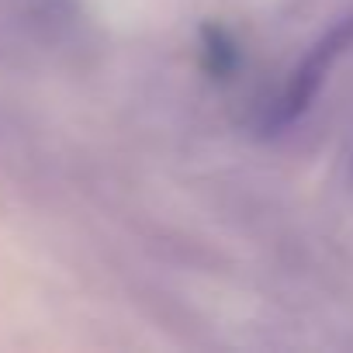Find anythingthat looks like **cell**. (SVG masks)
I'll list each match as a JSON object with an SVG mask.
<instances>
[{
	"instance_id": "1",
	"label": "cell",
	"mask_w": 353,
	"mask_h": 353,
	"mask_svg": "<svg viewBox=\"0 0 353 353\" xmlns=\"http://www.w3.org/2000/svg\"><path fill=\"white\" fill-rule=\"evenodd\" d=\"M353 39V21H346L343 28H336L308 59H305V66L294 73V80L288 83V90H284V97H281V104H277V114H274V121L277 125H288V121H294L305 108H308V101L315 97V90H319V83H322V77H325V70H329V63L339 56V49L346 46Z\"/></svg>"
}]
</instances>
